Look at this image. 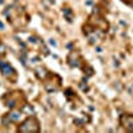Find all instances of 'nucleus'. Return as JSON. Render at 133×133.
Returning <instances> with one entry per match:
<instances>
[{
  "instance_id": "obj_1",
  "label": "nucleus",
  "mask_w": 133,
  "mask_h": 133,
  "mask_svg": "<svg viewBox=\"0 0 133 133\" xmlns=\"http://www.w3.org/2000/svg\"><path fill=\"white\" fill-rule=\"evenodd\" d=\"M17 132H23V133H37V132H40V123H39V120L35 116L27 117L23 123L19 125Z\"/></svg>"
},
{
  "instance_id": "obj_2",
  "label": "nucleus",
  "mask_w": 133,
  "mask_h": 133,
  "mask_svg": "<svg viewBox=\"0 0 133 133\" xmlns=\"http://www.w3.org/2000/svg\"><path fill=\"white\" fill-rule=\"evenodd\" d=\"M0 71H2V73H3V76L4 77H7V79H9V80H16V77H17V75H16V71L8 63H4V61H0Z\"/></svg>"
},
{
  "instance_id": "obj_3",
  "label": "nucleus",
  "mask_w": 133,
  "mask_h": 133,
  "mask_svg": "<svg viewBox=\"0 0 133 133\" xmlns=\"http://www.w3.org/2000/svg\"><path fill=\"white\" fill-rule=\"evenodd\" d=\"M120 125L128 132H133V115L123 113L120 116Z\"/></svg>"
},
{
  "instance_id": "obj_4",
  "label": "nucleus",
  "mask_w": 133,
  "mask_h": 133,
  "mask_svg": "<svg viewBox=\"0 0 133 133\" xmlns=\"http://www.w3.org/2000/svg\"><path fill=\"white\" fill-rule=\"evenodd\" d=\"M4 53H5V47L4 44L0 43V56H4Z\"/></svg>"
}]
</instances>
